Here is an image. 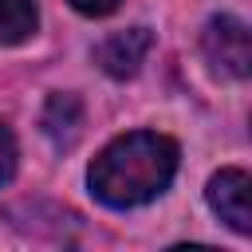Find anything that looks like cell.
I'll return each mask as SVG.
<instances>
[{"instance_id": "6da1fadb", "label": "cell", "mask_w": 252, "mask_h": 252, "mask_svg": "<svg viewBox=\"0 0 252 252\" xmlns=\"http://www.w3.org/2000/svg\"><path fill=\"white\" fill-rule=\"evenodd\" d=\"M181 150L169 134L158 130H130L102 146V154L87 169V185L94 201L106 209H134L161 197L177 173Z\"/></svg>"}, {"instance_id": "7a4b0ae2", "label": "cell", "mask_w": 252, "mask_h": 252, "mask_svg": "<svg viewBox=\"0 0 252 252\" xmlns=\"http://www.w3.org/2000/svg\"><path fill=\"white\" fill-rule=\"evenodd\" d=\"M201 47H205V59L213 63V71L228 75V79H248L252 71V35H248V24L220 12L205 24L201 32Z\"/></svg>"}, {"instance_id": "3957f363", "label": "cell", "mask_w": 252, "mask_h": 252, "mask_svg": "<svg viewBox=\"0 0 252 252\" xmlns=\"http://www.w3.org/2000/svg\"><path fill=\"white\" fill-rule=\"evenodd\" d=\"M205 201H209V209L232 232H240V236L252 232V177L244 169L228 165V169L213 173L209 177V189H205Z\"/></svg>"}, {"instance_id": "277c9868", "label": "cell", "mask_w": 252, "mask_h": 252, "mask_svg": "<svg viewBox=\"0 0 252 252\" xmlns=\"http://www.w3.org/2000/svg\"><path fill=\"white\" fill-rule=\"evenodd\" d=\"M150 47H154V32H150V28H126V32L106 35V39L94 47V63H98L110 79H130V75H138V67L146 63Z\"/></svg>"}, {"instance_id": "5b68a950", "label": "cell", "mask_w": 252, "mask_h": 252, "mask_svg": "<svg viewBox=\"0 0 252 252\" xmlns=\"http://www.w3.org/2000/svg\"><path fill=\"white\" fill-rule=\"evenodd\" d=\"M39 122H43V134L51 138L55 150H71V146L79 142V134H83V102H79V94L55 91V94L47 98Z\"/></svg>"}, {"instance_id": "8992f818", "label": "cell", "mask_w": 252, "mask_h": 252, "mask_svg": "<svg viewBox=\"0 0 252 252\" xmlns=\"http://www.w3.org/2000/svg\"><path fill=\"white\" fill-rule=\"evenodd\" d=\"M39 28L35 0H0V43H24Z\"/></svg>"}, {"instance_id": "52a82bcc", "label": "cell", "mask_w": 252, "mask_h": 252, "mask_svg": "<svg viewBox=\"0 0 252 252\" xmlns=\"http://www.w3.org/2000/svg\"><path fill=\"white\" fill-rule=\"evenodd\" d=\"M16 165H20V150H16V138L12 130L0 122V189L16 177Z\"/></svg>"}, {"instance_id": "ba28073f", "label": "cell", "mask_w": 252, "mask_h": 252, "mask_svg": "<svg viewBox=\"0 0 252 252\" xmlns=\"http://www.w3.org/2000/svg\"><path fill=\"white\" fill-rule=\"evenodd\" d=\"M71 8L75 12H83V16H110L114 8H118V0H71Z\"/></svg>"}]
</instances>
